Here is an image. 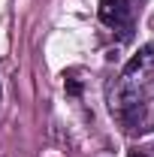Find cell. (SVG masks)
I'll return each instance as SVG.
<instances>
[{
  "label": "cell",
  "instance_id": "6da1fadb",
  "mask_svg": "<svg viewBox=\"0 0 154 157\" xmlns=\"http://www.w3.org/2000/svg\"><path fill=\"white\" fill-rule=\"evenodd\" d=\"M100 21L115 27V30H124V36L130 39V30H133V3L130 0H100Z\"/></svg>",
  "mask_w": 154,
  "mask_h": 157
},
{
  "label": "cell",
  "instance_id": "7a4b0ae2",
  "mask_svg": "<svg viewBox=\"0 0 154 157\" xmlns=\"http://www.w3.org/2000/svg\"><path fill=\"white\" fill-rule=\"evenodd\" d=\"M151 63H154V45H145V48H139V55L124 67V73H142V70L151 67Z\"/></svg>",
  "mask_w": 154,
  "mask_h": 157
},
{
  "label": "cell",
  "instance_id": "3957f363",
  "mask_svg": "<svg viewBox=\"0 0 154 157\" xmlns=\"http://www.w3.org/2000/svg\"><path fill=\"white\" fill-rule=\"evenodd\" d=\"M76 76H79V70L64 73V78H67V82H64V85H67V94H73V97H76V94H82V78H76Z\"/></svg>",
  "mask_w": 154,
  "mask_h": 157
},
{
  "label": "cell",
  "instance_id": "277c9868",
  "mask_svg": "<svg viewBox=\"0 0 154 157\" xmlns=\"http://www.w3.org/2000/svg\"><path fill=\"white\" fill-rule=\"evenodd\" d=\"M127 157H145V154H142V151H130Z\"/></svg>",
  "mask_w": 154,
  "mask_h": 157
}]
</instances>
